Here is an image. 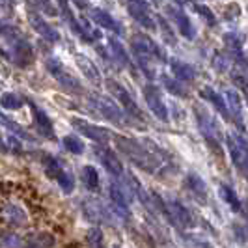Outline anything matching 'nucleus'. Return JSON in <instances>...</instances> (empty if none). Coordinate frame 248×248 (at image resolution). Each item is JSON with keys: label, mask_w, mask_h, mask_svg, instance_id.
Wrapping results in <instances>:
<instances>
[{"label": "nucleus", "mask_w": 248, "mask_h": 248, "mask_svg": "<svg viewBox=\"0 0 248 248\" xmlns=\"http://www.w3.org/2000/svg\"><path fill=\"white\" fill-rule=\"evenodd\" d=\"M151 198L155 202V205L161 209L162 215L166 217V220L170 224H174L175 228L186 230V228H192V226H194V218H192L190 211L186 209L179 200H175V198L164 200L162 196H159V194H153Z\"/></svg>", "instance_id": "2"}, {"label": "nucleus", "mask_w": 248, "mask_h": 248, "mask_svg": "<svg viewBox=\"0 0 248 248\" xmlns=\"http://www.w3.org/2000/svg\"><path fill=\"white\" fill-rule=\"evenodd\" d=\"M107 88H108V92H110L112 97H114V99H118V103L122 105V108L125 110L127 116H131V118H135V120L144 122V116H142V110H140L138 103L133 99V95L129 93V90H127L124 84H120V82H118V80H114V78H108V80H107Z\"/></svg>", "instance_id": "4"}, {"label": "nucleus", "mask_w": 248, "mask_h": 248, "mask_svg": "<svg viewBox=\"0 0 248 248\" xmlns=\"http://www.w3.org/2000/svg\"><path fill=\"white\" fill-rule=\"evenodd\" d=\"M226 148L230 159L239 172L248 174V140L239 133H226Z\"/></svg>", "instance_id": "3"}, {"label": "nucleus", "mask_w": 248, "mask_h": 248, "mask_svg": "<svg viewBox=\"0 0 248 248\" xmlns=\"http://www.w3.org/2000/svg\"><path fill=\"white\" fill-rule=\"evenodd\" d=\"M162 86L166 88V92H170L175 97H186L188 95V90L185 88V84L179 80V78H172L168 75H162L161 77Z\"/></svg>", "instance_id": "28"}, {"label": "nucleus", "mask_w": 248, "mask_h": 248, "mask_svg": "<svg viewBox=\"0 0 248 248\" xmlns=\"http://www.w3.org/2000/svg\"><path fill=\"white\" fill-rule=\"evenodd\" d=\"M142 93H144V99L148 103L149 110L155 114V118H159L161 122L166 124L170 120V116H168V107H166V103L162 99L159 88L155 86V84H146V86L142 88Z\"/></svg>", "instance_id": "9"}, {"label": "nucleus", "mask_w": 248, "mask_h": 248, "mask_svg": "<svg viewBox=\"0 0 248 248\" xmlns=\"http://www.w3.org/2000/svg\"><path fill=\"white\" fill-rule=\"evenodd\" d=\"M6 142H8V149H13V151H21L23 146H21V140H17V138H6Z\"/></svg>", "instance_id": "41"}, {"label": "nucleus", "mask_w": 248, "mask_h": 248, "mask_svg": "<svg viewBox=\"0 0 248 248\" xmlns=\"http://www.w3.org/2000/svg\"><path fill=\"white\" fill-rule=\"evenodd\" d=\"M125 6H127L129 15H131L140 26H144L146 30H155V28H157L153 17H151V13H149L148 0H125Z\"/></svg>", "instance_id": "11"}, {"label": "nucleus", "mask_w": 248, "mask_h": 248, "mask_svg": "<svg viewBox=\"0 0 248 248\" xmlns=\"http://www.w3.org/2000/svg\"><path fill=\"white\" fill-rule=\"evenodd\" d=\"M62 164L58 162V159H54V157H47L45 159V172H47V175L49 177H54L56 179V175L62 172Z\"/></svg>", "instance_id": "37"}, {"label": "nucleus", "mask_w": 248, "mask_h": 248, "mask_svg": "<svg viewBox=\"0 0 248 248\" xmlns=\"http://www.w3.org/2000/svg\"><path fill=\"white\" fill-rule=\"evenodd\" d=\"M34 4H36L37 8L45 13V15H50V17L58 15V10L54 8V4H52L50 0H34Z\"/></svg>", "instance_id": "40"}, {"label": "nucleus", "mask_w": 248, "mask_h": 248, "mask_svg": "<svg viewBox=\"0 0 248 248\" xmlns=\"http://www.w3.org/2000/svg\"><path fill=\"white\" fill-rule=\"evenodd\" d=\"M71 125H73L80 135H84L86 138L93 140L95 144H108V140L114 138V135H112L108 129L99 127V125L95 124H90V122L82 120V118H71Z\"/></svg>", "instance_id": "8"}, {"label": "nucleus", "mask_w": 248, "mask_h": 248, "mask_svg": "<svg viewBox=\"0 0 248 248\" xmlns=\"http://www.w3.org/2000/svg\"><path fill=\"white\" fill-rule=\"evenodd\" d=\"M175 4H177V6H185L186 4V0H174Z\"/></svg>", "instance_id": "46"}, {"label": "nucleus", "mask_w": 248, "mask_h": 248, "mask_svg": "<svg viewBox=\"0 0 248 248\" xmlns=\"http://www.w3.org/2000/svg\"><path fill=\"white\" fill-rule=\"evenodd\" d=\"M108 47H110L112 58H114L116 62L120 63V65H124V67H131V58H129L125 47L116 39V37H108Z\"/></svg>", "instance_id": "26"}, {"label": "nucleus", "mask_w": 248, "mask_h": 248, "mask_svg": "<svg viewBox=\"0 0 248 248\" xmlns=\"http://www.w3.org/2000/svg\"><path fill=\"white\" fill-rule=\"evenodd\" d=\"M232 82L235 84V88H239L241 92H243V97H247V103H248V78L247 75L243 73H232Z\"/></svg>", "instance_id": "36"}, {"label": "nucleus", "mask_w": 248, "mask_h": 248, "mask_svg": "<svg viewBox=\"0 0 248 248\" xmlns=\"http://www.w3.org/2000/svg\"><path fill=\"white\" fill-rule=\"evenodd\" d=\"M45 67H47V71L52 75V78H54V80H56L62 88H65L67 92L82 93V86H80V82H78L71 73H67V71H65V67L62 65L60 60H56V58H47Z\"/></svg>", "instance_id": "7"}, {"label": "nucleus", "mask_w": 248, "mask_h": 248, "mask_svg": "<svg viewBox=\"0 0 248 248\" xmlns=\"http://www.w3.org/2000/svg\"><path fill=\"white\" fill-rule=\"evenodd\" d=\"M82 174V183L90 188V190H97L99 188V172L92 166V164H86V166H82V170H80Z\"/></svg>", "instance_id": "31"}, {"label": "nucleus", "mask_w": 248, "mask_h": 248, "mask_svg": "<svg viewBox=\"0 0 248 248\" xmlns=\"http://www.w3.org/2000/svg\"><path fill=\"white\" fill-rule=\"evenodd\" d=\"M56 181H58V185L62 188L63 194H71L75 188V177L67 170H62L60 174L56 175Z\"/></svg>", "instance_id": "34"}, {"label": "nucleus", "mask_w": 248, "mask_h": 248, "mask_svg": "<svg viewBox=\"0 0 248 248\" xmlns=\"http://www.w3.org/2000/svg\"><path fill=\"white\" fill-rule=\"evenodd\" d=\"M2 215H4L6 222L13 224V226H25L26 224V213L23 211V207H19V205H15V203L6 205Z\"/></svg>", "instance_id": "27"}, {"label": "nucleus", "mask_w": 248, "mask_h": 248, "mask_svg": "<svg viewBox=\"0 0 248 248\" xmlns=\"http://www.w3.org/2000/svg\"><path fill=\"white\" fill-rule=\"evenodd\" d=\"M243 211H245V215H247V222H248V202L247 203H243Z\"/></svg>", "instance_id": "44"}, {"label": "nucleus", "mask_w": 248, "mask_h": 248, "mask_svg": "<svg viewBox=\"0 0 248 248\" xmlns=\"http://www.w3.org/2000/svg\"><path fill=\"white\" fill-rule=\"evenodd\" d=\"M8 41H10V45H12L13 62L17 63V65H21V67H28V65L32 63V60H34V50L30 47V43H28L21 34L10 37Z\"/></svg>", "instance_id": "13"}, {"label": "nucleus", "mask_w": 248, "mask_h": 248, "mask_svg": "<svg viewBox=\"0 0 248 248\" xmlns=\"http://www.w3.org/2000/svg\"><path fill=\"white\" fill-rule=\"evenodd\" d=\"M30 107H32V114H34V122H36L37 131L41 135H45L47 138H50V140H54V129H52V122L49 120V114L45 110H41L39 107H36L34 103H30Z\"/></svg>", "instance_id": "22"}, {"label": "nucleus", "mask_w": 248, "mask_h": 248, "mask_svg": "<svg viewBox=\"0 0 248 248\" xmlns=\"http://www.w3.org/2000/svg\"><path fill=\"white\" fill-rule=\"evenodd\" d=\"M185 188L194 196V198L198 200V202H203V203L207 202V185H205V181H203L198 174H194V172L186 174Z\"/></svg>", "instance_id": "19"}, {"label": "nucleus", "mask_w": 248, "mask_h": 248, "mask_svg": "<svg viewBox=\"0 0 248 248\" xmlns=\"http://www.w3.org/2000/svg\"><path fill=\"white\" fill-rule=\"evenodd\" d=\"M90 15H92V21H93L95 25H99L101 28L112 30L114 34H124L122 25H120L108 12H105V10H101V8H93V10H90Z\"/></svg>", "instance_id": "17"}, {"label": "nucleus", "mask_w": 248, "mask_h": 248, "mask_svg": "<svg viewBox=\"0 0 248 248\" xmlns=\"http://www.w3.org/2000/svg\"><path fill=\"white\" fill-rule=\"evenodd\" d=\"M200 97L205 101H209L213 107L218 110V114H222V118H230V112H228V105H226V97H222L218 92H215L211 86H203L200 90Z\"/></svg>", "instance_id": "21"}, {"label": "nucleus", "mask_w": 248, "mask_h": 248, "mask_svg": "<svg viewBox=\"0 0 248 248\" xmlns=\"http://www.w3.org/2000/svg\"><path fill=\"white\" fill-rule=\"evenodd\" d=\"M114 142H116V148L120 149L129 161L148 174H161L168 166L166 159H162L164 153L159 148H148L140 140L122 137V135H114Z\"/></svg>", "instance_id": "1"}, {"label": "nucleus", "mask_w": 248, "mask_h": 248, "mask_svg": "<svg viewBox=\"0 0 248 248\" xmlns=\"http://www.w3.org/2000/svg\"><path fill=\"white\" fill-rule=\"evenodd\" d=\"M0 125H4V129H10L15 137L23 138V140H28V142H32L34 140V137L26 131L23 125H19L17 122H13L12 118H8V116H4L2 112H0Z\"/></svg>", "instance_id": "29"}, {"label": "nucleus", "mask_w": 248, "mask_h": 248, "mask_svg": "<svg viewBox=\"0 0 248 248\" xmlns=\"http://www.w3.org/2000/svg\"><path fill=\"white\" fill-rule=\"evenodd\" d=\"M63 148L67 149L69 153H73V155H82L84 153V144H82V140L78 137H75V135H67V137H63L62 140Z\"/></svg>", "instance_id": "33"}, {"label": "nucleus", "mask_w": 248, "mask_h": 248, "mask_svg": "<svg viewBox=\"0 0 248 248\" xmlns=\"http://www.w3.org/2000/svg\"><path fill=\"white\" fill-rule=\"evenodd\" d=\"M194 112H196V122H198L202 137L205 138L211 146H215V144L218 146V125H217V120L205 108H202L200 105L194 107Z\"/></svg>", "instance_id": "10"}, {"label": "nucleus", "mask_w": 248, "mask_h": 248, "mask_svg": "<svg viewBox=\"0 0 248 248\" xmlns=\"http://www.w3.org/2000/svg\"><path fill=\"white\" fill-rule=\"evenodd\" d=\"M170 69L174 73L175 78H179L181 82H192L196 78V69L186 62H181L177 58H172L170 60Z\"/></svg>", "instance_id": "24"}, {"label": "nucleus", "mask_w": 248, "mask_h": 248, "mask_svg": "<svg viewBox=\"0 0 248 248\" xmlns=\"http://www.w3.org/2000/svg\"><path fill=\"white\" fill-rule=\"evenodd\" d=\"M194 10H196L198 15H202V17L205 19V23H207L209 26L217 25V17H215V13H213L207 6H203V4H194Z\"/></svg>", "instance_id": "38"}, {"label": "nucleus", "mask_w": 248, "mask_h": 248, "mask_svg": "<svg viewBox=\"0 0 248 248\" xmlns=\"http://www.w3.org/2000/svg\"><path fill=\"white\" fill-rule=\"evenodd\" d=\"M93 153L108 174L114 175V177H124V164L120 161V157L116 155V151H112L108 146L99 144V146L93 148Z\"/></svg>", "instance_id": "12"}, {"label": "nucleus", "mask_w": 248, "mask_h": 248, "mask_svg": "<svg viewBox=\"0 0 248 248\" xmlns=\"http://www.w3.org/2000/svg\"><path fill=\"white\" fill-rule=\"evenodd\" d=\"M86 243L90 248H105V243H103V232L99 228H92L86 235Z\"/></svg>", "instance_id": "35"}, {"label": "nucleus", "mask_w": 248, "mask_h": 248, "mask_svg": "<svg viewBox=\"0 0 248 248\" xmlns=\"http://www.w3.org/2000/svg\"><path fill=\"white\" fill-rule=\"evenodd\" d=\"M168 15L172 17V21L175 23L177 30L181 32V36L186 37V39H194L196 37V28H194L192 21L188 19V15L183 10H179V8H168Z\"/></svg>", "instance_id": "15"}, {"label": "nucleus", "mask_w": 248, "mask_h": 248, "mask_svg": "<svg viewBox=\"0 0 248 248\" xmlns=\"http://www.w3.org/2000/svg\"><path fill=\"white\" fill-rule=\"evenodd\" d=\"M88 101H90V105L99 112L103 118H107L112 124L122 125L125 122V114H124L125 110L116 103V101L110 99V97L101 95V93H92V95L88 97Z\"/></svg>", "instance_id": "5"}, {"label": "nucleus", "mask_w": 248, "mask_h": 248, "mask_svg": "<svg viewBox=\"0 0 248 248\" xmlns=\"http://www.w3.org/2000/svg\"><path fill=\"white\" fill-rule=\"evenodd\" d=\"M157 23H159V26H161L162 36H164V39H166L168 43H172V45H175V36H174V32H172V28H170V25L166 23V19H164L162 15H157Z\"/></svg>", "instance_id": "39"}, {"label": "nucleus", "mask_w": 248, "mask_h": 248, "mask_svg": "<svg viewBox=\"0 0 248 248\" xmlns=\"http://www.w3.org/2000/svg\"><path fill=\"white\" fill-rule=\"evenodd\" d=\"M78 36L86 41H97L101 39V32L93 25H90V21L84 17H78Z\"/></svg>", "instance_id": "30"}, {"label": "nucleus", "mask_w": 248, "mask_h": 248, "mask_svg": "<svg viewBox=\"0 0 248 248\" xmlns=\"http://www.w3.org/2000/svg\"><path fill=\"white\" fill-rule=\"evenodd\" d=\"M23 105H25V101L21 99L19 95L12 93V92H6V93L0 95V107L4 110H19Z\"/></svg>", "instance_id": "32"}, {"label": "nucleus", "mask_w": 248, "mask_h": 248, "mask_svg": "<svg viewBox=\"0 0 248 248\" xmlns=\"http://www.w3.org/2000/svg\"><path fill=\"white\" fill-rule=\"evenodd\" d=\"M108 196H110L114 209L120 213V215L129 217V196H127V190H125L124 186L118 185V183H110Z\"/></svg>", "instance_id": "16"}, {"label": "nucleus", "mask_w": 248, "mask_h": 248, "mask_svg": "<svg viewBox=\"0 0 248 248\" xmlns=\"http://www.w3.org/2000/svg\"><path fill=\"white\" fill-rule=\"evenodd\" d=\"M0 6H2V8H4V6L10 8V2H8V0H0Z\"/></svg>", "instance_id": "45"}, {"label": "nucleus", "mask_w": 248, "mask_h": 248, "mask_svg": "<svg viewBox=\"0 0 248 248\" xmlns=\"http://www.w3.org/2000/svg\"><path fill=\"white\" fill-rule=\"evenodd\" d=\"M131 49L135 56L140 58H148L153 62H166V56H164V50L146 34H135L131 39Z\"/></svg>", "instance_id": "6"}, {"label": "nucleus", "mask_w": 248, "mask_h": 248, "mask_svg": "<svg viewBox=\"0 0 248 248\" xmlns=\"http://www.w3.org/2000/svg\"><path fill=\"white\" fill-rule=\"evenodd\" d=\"M82 213H84V217H86L88 220H92V222H108L107 209L101 205V202H97V200H84Z\"/></svg>", "instance_id": "23"}, {"label": "nucleus", "mask_w": 248, "mask_h": 248, "mask_svg": "<svg viewBox=\"0 0 248 248\" xmlns=\"http://www.w3.org/2000/svg\"><path fill=\"white\" fill-rule=\"evenodd\" d=\"M224 97H226V105H228L230 118H233L237 124L243 127V107H245V103H243V99H241L239 92L230 88V90L224 92Z\"/></svg>", "instance_id": "18"}, {"label": "nucleus", "mask_w": 248, "mask_h": 248, "mask_svg": "<svg viewBox=\"0 0 248 248\" xmlns=\"http://www.w3.org/2000/svg\"><path fill=\"white\" fill-rule=\"evenodd\" d=\"M28 21H30V26H32L41 37H45L47 41H52V43H54V41L60 39V32H58L56 28H52V26H50L41 15H37L36 12H32V10L28 12Z\"/></svg>", "instance_id": "14"}, {"label": "nucleus", "mask_w": 248, "mask_h": 248, "mask_svg": "<svg viewBox=\"0 0 248 248\" xmlns=\"http://www.w3.org/2000/svg\"><path fill=\"white\" fill-rule=\"evenodd\" d=\"M58 4H60V6H65V4H67V0H58Z\"/></svg>", "instance_id": "47"}, {"label": "nucleus", "mask_w": 248, "mask_h": 248, "mask_svg": "<svg viewBox=\"0 0 248 248\" xmlns=\"http://www.w3.org/2000/svg\"><path fill=\"white\" fill-rule=\"evenodd\" d=\"M0 151H8V144H6V140L2 137V133H0Z\"/></svg>", "instance_id": "42"}, {"label": "nucleus", "mask_w": 248, "mask_h": 248, "mask_svg": "<svg viewBox=\"0 0 248 248\" xmlns=\"http://www.w3.org/2000/svg\"><path fill=\"white\" fill-rule=\"evenodd\" d=\"M77 65H78L80 73L84 75V77H86V78L92 82V84H93V86H101L103 78H101L99 69H97V65L92 62L88 56H84V54H78V56H77Z\"/></svg>", "instance_id": "20"}, {"label": "nucleus", "mask_w": 248, "mask_h": 248, "mask_svg": "<svg viewBox=\"0 0 248 248\" xmlns=\"http://www.w3.org/2000/svg\"><path fill=\"white\" fill-rule=\"evenodd\" d=\"M218 192H220L222 200L228 203V207H230L233 213H239L241 209H243V202H241V198L237 196L235 188H233L232 185H228V183H220Z\"/></svg>", "instance_id": "25"}, {"label": "nucleus", "mask_w": 248, "mask_h": 248, "mask_svg": "<svg viewBox=\"0 0 248 248\" xmlns=\"http://www.w3.org/2000/svg\"><path fill=\"white\" fill-rule=\"evenodd\" d=\"M78 8H86V0H73Z\"/></svg>", "instance_id": "43"}]
</instances>
